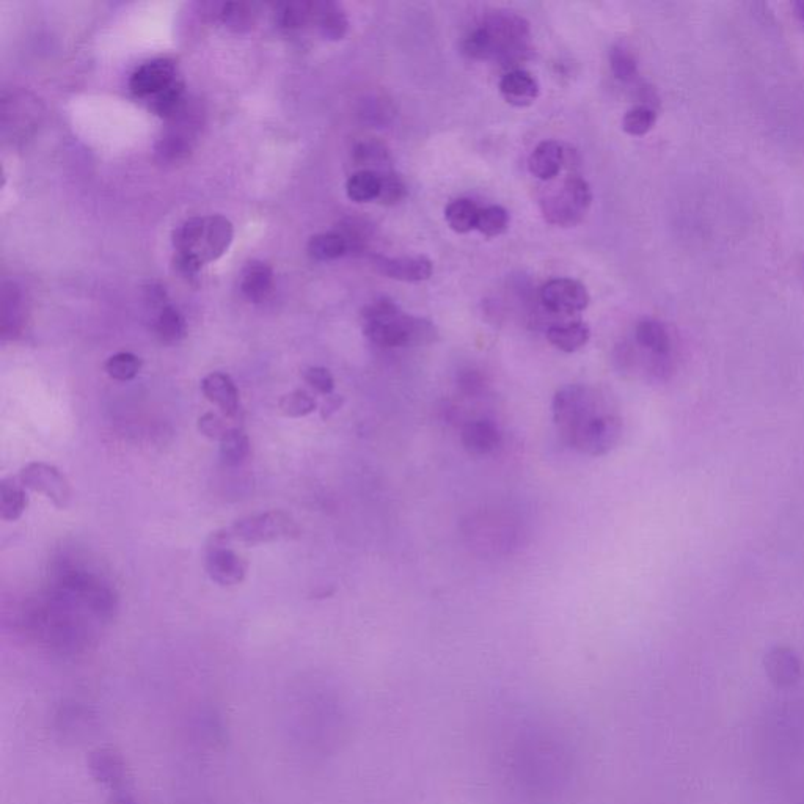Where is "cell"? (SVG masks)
<instances>
[{
  "label": "cell",
  "mask_w": 804,
  "mask_h": 804,
  "mask_svg": "<svg viewBox=\"0 0 804 804\" xmlns=\"http://www.w3.org/2000/svg\"><path fill=\"white\" fill-rule=\"evenodd\" d=\"M509 775L523 800L553 804L571 781V753L549 729H522L509 750Z\"/></svg>",
  "instance_id": "obj_1"
},
{
  "label": "cell",
  "mask_w": 804,
  "mask_h": 804,
  "mask_svg": "<svg viewBox=\"0 0 804 804\" xmlns=\"http://www.w3.org/2000/svg\"><path fill=\"white\" fill-rule=\"evenodd\" d=\"M462 54L473 60H495L509 71L520 70L533 54L530 22L512 11H494L461 43Z\"/></svg>",
  "instance_id": "obj_2"
},
{
  "label": "cell",
  "mask_w": 804,
  "mask_h": 804,
  "mask_svg": "<svg viewBox=\"0 0 804 804\" xmlns=\"http://www.w3.org/2000/svg\"><path fill=\"white\" fill-rule=\"evenodd\" d=\"M363 332L381 348L426 346L439 337L428 319L406 315L393 300L379 299L363 310Z\"/></svg>",
  "instance_id": "obj_3"
},
{
  "label": "cell",
  "mask_w": 804,
  "mask_h": 804,
  "mask_svg": "<svg viewBox=\"0 0 804 804\" xmlns=\"http://www.w3.org/2000/svg\"><path fill=\"white\" fill-rule=\"evenodd\" d=\"M593 203L591 187L580 176H567L541 195L542 216L553 227L571 228L585 219Z\"/></svg>",
  "instance_id": "obj_4"
},
{
  "label": "cell",
  "mask_w": 804,
  "mask_h": 804,
  "mask_svg": "<svg viewBox=\"0 0 804 804\" xmlns=\"http://www.w3.org/2000/svg\"><path fill=\"white\" fill-rule=\"evenodd\" d=\"M621 434V420L613 413L599 412V401L563 431L564 439L572 448L589 456L610 453Z\"/></svg>",
  "instance_id": "obj_5"
},
{
  "label": "cell",
  "mask_w": 804,
  "mask_h": 804,
  "mask_svg": "<svg viewBox=\"0 0 804 804\" xmlns=\"http://www.w3.org/2000/svg\"><path fill=\"white\" fill-rule=\"evenodd\" d=\"M228 542L239 541L256 545L263 542L291 538L299 533L296 522L282 511H267L234 522L231 527L219 531Z\"/></svg>",
  "instance_id": "obj_6"
},
{
  "label": "cell",
  "mask_w": 804,
  "mask_h": 804,
  "mask_svg": "<svg viewBox=\"0 0 804 804\" xmlns=\"http://www.w3.org/2000/svg\"><path fill=\"white\" fill-rule=\"evenodd\" d=\"M205 569L209 578L217 585L234 586L244 582L247 561L230 549V542L216 531L211 534L206 545Z\"/></svg>",
  "instance_id": "obj_7"
},
{
  "label": "cell",
  "mask_w": 804,
  "mask_h": 804,
  "mask_svg": "<svg viewBox=\"0 0 804 804\" xmlns=\"http://www.w3.org/2000/svg\"><path fill=\"white\" fill-rule=\"evenodd\" d=\"M18 479L26 489L48 497L54 503L55 508L66 509L71 505L73 489H71L70 481L54 465L32 462L22 468Z\"/></svg>",
  "instance_id": "obj_8"
},
{
  "label": "cell",
  "mask_w": 804,
  "mask_h": 804,
  "mask_svg": "<svg viewBox=\"0 0 804 804\" xmlns=\"http://www.w3.org/2000/svg\"><path fill=\"white\" fill-rule=\"evenodd\" d=\"M541 302L553 315H577L588 308L591 297L585 285L572 278H553L541 289Z\"/></svg>",
  "instance_id": "obj_9"
},
{
  "label": "cell",
  "mask_w": 804,
  "mask_h": 804,
  "mask_svg": "<svg viewBox=\"0 0 804 804\" xmlns=\"http://www.w3.org/2000/svg\"><path fill=\"white\" fill-rule=\"evenodd\" d=\"M233 234V223L227 217L219 216V214L203 217V227H201L197 245L187 256L195 258L201 266L219 260L233 242ZM178 255H183V253H178Z\"/></svg>",
  "instance_id": "obj_10"
},
{
  "label": "cell",
  "mask_w": 804,
  "mask_h": 804,
  "mask_svg": "<svg viewBox=\"0 0 804 804\" xmlns=\"http://www.w3.org/2000/svg\"><path fill=\"white\" fill-rule=\"evenodd\" d=\"M176 81L175 63L169 59H154L143 63L132 73L129 88L137 98L151 99Z\"/></svg>",
  "instance_id": "obj_11"
},
{
  "label": "cell",
  "mask_w": 804,
  "mask_h": 804,
  "mask_svg": "<svg viewBox=\"0 0 804 804\" xmlns=\"http://www.w3.org/2000/svg\"><path fill=\"white\" fill-rule=\"evenodd\" d=\"M373 266L379 274L398 282L418 283L429 280L434 272L432 261L426 256H374Z\"/></svg>",
  "instance_id": "obj_12"
},
{
  "label": "cell",
  "mask_w": 804,
  "mask_h": 804,
  "mask_svg": "<svg viewBox=\"0 0 804 804\" xmlns=\"http://www.w3.org/2000/svg\"><path fill=\"white\" fill-rule=\"evenodd\" d=\"M88 773L93 781L103 786H121L126 779V762L114 748H96L88 754Z\"/></svg>",
  "instance_id": "obj_13"
},
{
  "label": "cell",
  "mask_w": 804,
  "mask_h": 804,
  "mask_svg": "<svg viewBox=\"0 0 804 804\" xmlns=\"http://www.w3.org/2000/svg\"><path fill=\"white\" fill-rule=\"evenodd\" d=\"M201 393L209 402L222 410L227 418H238L241 412L239 390L228 374L211 373L201 381Z\"/></svg>",
  "instance_id": "obj_14"
},
{
  "label": "cell",
  "mask_w": 804,
  "mask_h": 804,
  "mask_svg": "<svg viewBox=\"0 0 804 804\" xmlns=\"http://www.w3.org/2000/svg\"><path fill=\"white\" fill-rule=\"evenodd\" d=\"M95 724V715L82 702H63L55 712V731L65 740H81Z\"/></svg>",
  "instance_id": "obj_15"
},
{
  "label": "cell",
  "mask_w": 804,
  "mask_h": 804,
  "mask_svg": "<svg viewBox=\"0 0 804 804\" xmlns=\"http://www.w3.org/2000/svg\"><path fill=\"white\" fill-rule=\"evenodd\" d=\"M564 162H566V151L563 145L555 140H544L530 154L528 169L538 180L549 183L560 175Z\"/></svg>",
  "instance_id": "obj_16"
},
{
  "label": "cell",
  "mask_w": 804,
  "mask_h": 804,
  "mask_svg": "<svg viewBox=\"0 0 804 804\" xmlns=\"http://www.w3.org/2000/svg\"><path fill=\"white\" fill-rule=\"evenodd\" d=\"M500 93L514 107H528L538 99L539 84L528 71H508L501 77Z\"/></svg>",
  "instance_id": "obj_17"
},
{
  "label": "cell",
  "mask_w": 804,
  "mask_h": 804,
  "mask_svg": "<svg viewBox=\"0 0 804 804\" xmlns=\"http://www.w3.org/2000/svg\"><path fill=\"white\" fill-rule=\"evenodd\" d=\"M274 288V272L264 261H250L242 269L241 291L245 299L260 304L269 297Z\"/></svg>",
  "instance_id": "obj_18"
},
{
  "label": "cell",
  "mask_w": 804,
  "mask_h": 804,
  "mask_svg": "<svg viewBox=\"0 0 804 804\" xmlns=\"http://www.w3.org/2000/svg\"><path fill=\"white\" fill-rule=\"evenodd\" d=\"M501 434L497 424L489 420L468 421L462 429V445L475 456H484L497 450Z\"/></svg>",
  "instance_id": "obj_19"
},
{
  "label": "cell",
  "mask_w": 804,
  "mask_h": 804,
  "mask_svg": "<svg viewBox=\"0 0 804 804\" xmlns=\"http://www.w3.org/2000/svg\"><path fill=\"white\" fill-rule=\"evenodd\" d=\"M313 22L322 37L330 41L343 40L349 30L348 15L337 2H315Z\"/></svg>",
  "instance_id": "obj_20"
},
{
  "label": "cell",
  "mask_w": 804,
  "mask_h": 804,
  "mask_svg": "<svg viewBox=\"0 0 804 804\" xmlns=\"http://www.w3.org/2000/svg\"><path fill=\"white\" fill-rule=\"evenodd\" d=\"M24 324V299L15 283H4L2 288V337L16 338Z\"/></svg>",
  "instance_id": "obj_21"
},
{
  "label": "cell",
  "mask_w": 804,
  "mask_h": 804,
  "mask_svg": "<svg viewBox=\"0 0 804 804\" xmlns=\"http://www.w3.org/2000/svg\"><path fill=\"white\" fill-rule=\"evenodd\" d=\"M591 337V330L585 322H569L556 324L547 330V340L560 351L572 354L582 349Z\"/></svg>",
  "instance_id": "obj_22"
},
{
  "label": "cell",
  "mask_w": 804,
  "mask_h": 804,
  "mask_svg": "<svg viewBox=\"0 0 804 804\" xmlns=\"http://www.w3.org/2000/svg\"><path fill=\"white\" fill-rule=\"evenodd\" d=\"M29 505L26 487L18 478H8L0 484V517L7 522L21 519Z\"/></svg>",
  "instance_id": "obj_23"
},
{
  "label": "cell",
  "mask_w": 804,
  "mask_h": 804,
  "mask_svg": "<svg viewBox=\"0 0 804 804\" xmlns=\"http://www.w3.org/2000/svg\"><path fill=\"white\" fill-rule=\"evenodd\" d=\"M154 332L165 344L180 343L186 337V319L178 308L164 305L154 319Z\"/></svg>",
  "instance_id": "obj_24"
},
{
  "label": "cell",
  "mask_w": 804,
  "mask_h": 804,
  "mask_svg": "<svg viewBox=\"0 0 804 804\" xmlns=\"http://www.w3.org/2000/svg\"><path fill=\"white\" fill-rule=\"evenodd\" d=\"M250 454L249 435L239 426H231L220 440V457L228 467H238L247 461Z\"/></svg>",
  "instance_id": "obj_25"
},
{
  "label": "cell",
  "mask_w": 804,
  "mask_h": 804,
  "mask_svg": "<svg viewBox=\"0 0 804 804\" xmlns=\"http://www.w3.org/2000/svg\"><path fill=\"white\" fill-rule=\"evenodd\" d=\"M479 211L481 209L470 198H457L446 206L445 219L451 230L464 234L475 230Z\"/></svg>",
  "instance_id": "obj_26"
},
{
  "label": "cell",
  "mask_w": 804,
  "mask_h": 804,
  "mask_svg": "<svg viewBox=\"0 0 804 804\" xmlns=\"http://www.w3.org/2000/svg\"><path fill=\"white\" fill-rule=\"evenodd\" d=\"M192 137L170 128L156 145V156L162 164H176L191 154Z\"/></svg>",
  "instance_id": "obj_27"
},
{
  "label": "cell",
  "mask_w": 804,
  "mask_h": 804,
  "mask_svg": "<svg viewBox=\"0 0 804 804\" xmlns=\"http://www.w3.org/2000/svg\"><path fill=\"white\" fill-rule=\"evenodd\" d=\"M308 255L318 261L338 260L348 255V245L338 231L316 234L308 242Z\"/></svg>",
  "instance_id": "obj_28"
},
{
  "label": "cell",
  "mask_w": 804,
  "mask_h": 804,
  "mask_svg": "<svg viewBox=\"0 0 804 804\" xmlns=\"http://www.w3.org/2000/svg\"><path fill=\"white\" fill-rule=\"evenodd\" d=\"M635 337L640 346L654 354L666 355L671 349L668 332L663 324L655 319H644V321L638 322Z\"/></svg>",
  "instance_id": "obj_29"
},
{
  "label": "cell",
  "mask_w": 804,
  "mask_h": 804,
  "mask_svg": "<svg viewBox=\"0 0 804 804\" xmlns=\"http://www.w3.org/2000/svg\"><path fill=\"white\" fill-rule=\"evenodd\" d=\"M379 191H381V175L374 170H360L354 173L346 184L348 197L355 203L377 200Z\"/></svg>",
  "instance_id": "obj_30"
},
{
  "label": "cell",
  "mask_w": 804,
  "mask_h": 804,
  "mask_svg": "<svg viewBox=\"0 0 804 804\" xmlns=\"http://www.w3.org/2000/svg\"><path fill=\"white\" fill-rule=\"evenodd\" d=\"M313 15L315 2H286L277 8L278 26L293 32L313 22Z\"/></svg>",
  "instance_id": "obj_31"
},
{
  "label": "cell",
  "mask_w": 804,
  "mask_h": 804,
  "mask_svg": "<svg viewBox=\"0 0 804 804\" xmlns=\"http://www.w3.org/2000/svg\"><path fill=\"white\" fill-rule=\"evenodd\" d=\"M255 16V8L247 2H227L220 5V21L223 26L236 33L249 32L255 24Z\"/></svg>",
  "instance_id": "obj_32"
},
{
  "label": "cell",
  "mask_w": 804,
  "mask_h": 804,
  "mask_svg": "<svg viewBox=\"0 0 804 804\" xmlns=\"http://www.w3.org/2000/svg\"><path fill=\"white\" fill-rule=\"evenodd\" d=\"M509 212L503 206L492 205L479 211L476 230L486 238H497L509 228Z\"/></svg>",
  "instance_id": "obj_33"
},
{
  "label": "cell",
  "mask_w": 804,
  "mask_h": 804,
  "mask_svg": "<svg viewBox=\"0 0 804 804\" xmlns=\"http://www.w3.org/2000/svg\"><path fill=\"white\" fill-rule=\"evenodd\" d=\"M104 368L115 381L128 382L132 381L142 370V360L131 352H118L107 360Z\"/></svg>",
  "instance_id": "obj_34"
},
{
  "label": "cell",
  "mask_w": 804,
  "mask_h": 804,
  "mask_svg": "<svg viewBox=\"0 0 804 804\" xmlns=\"http://www.w3.org/2000/svg\"><path fill=\"white\" fill-rule=\"evenodd\" d=\"M278 409L286 417L302 418L318 409V401L305 390H294L280 398Z\"/></svg>",
  "instance_id": "obj_35"
},
{
  "label": "cell",
  "mask_w": 804,
  "mask_h": 804,
  "mask_svg": "<svg viewBox=\"0 0 804 804\" xmlns=\"http://www.w3.org/2000/svg\"><path fill=\"white\" fill-rule=\"evenodd\" d=\"M657 114L651 106L632 107L622 118V129L630 136H644L654 128Z\"/></svg>",
  "instance_id": "obj_36"
},
{
  "label": "cell",
  "mask_w": 804,
  "mask_h": 804,
  "mask_svg": "<svg viewBox=\"0 0 804 804\" xmlns=\"http://www.w3.org/2000/svg\"><path fill=\"white\" fill-rule=\"evenodd\" d=\"M360 115L368 125L382 128V126L388 125L393 120L395 109H393L392 103H388L387 99L381 98V96H371V98L363 101Z\"/></svg>",
  "instance_id": "obj_37"
},
{
  "label": "cell",
  "mask_w": 804,
  "mask_h": 804,
  "mask_svg": "<svg viewBox=\"0 0 804 804\" xmlns=\"http://www.w3.org/2000/svg\"><path fill=\"white\" fill-rule=\"evenodd\" d=\"M355 162L363 167H382L390 162V153L384 143L376 140L360 142L354 150Z\"/></svg>",
  "instance_id": "obj_38"
},
{
  "label": "cell",
  "mask_w": 804,
  "mask_h": 804,
  "mask_svg": "<svg viewBox=\"0 0 804 804\" xmlns=\"http://www.w3.org/2000/svg\"><path fill=\"white\" fill-rule=\"evenodd\" d=\"M610 66L614 77L622 82H632L638 76L635 57L624 46H614L610 52Z\"/></svg>",
  "instance_id": "obj_39"
},
{
  "label": "cell",
  "mask_w": 804,
  "mask_h": 804,
  "mask_svg": "<svg viewBox=\"0 0 804 804\" xmlns=\"http://www.w3.org/2000/svg\"><path fill=\"white\" fill-rule=\"evenodd\" d=\"M338 233L348 245V253H362L370 241V230L362 220L349 219L341 225Z\"/></svg>",
  "instance_id": "obj_40"
},
{
  "label": "cell",
  "mask_w": 804,
  "mask_h": 804,
  "mask_svg": "<svg viewBox=\"0 0 804 804\" xmlns=\"http://www.w3.org/2000/svg\"><path fill=\"white\" fill-rule=\"evenodd\" d=\"M407 189L406 184L402 183L399 176L393 173L381 175V191L377 200L381 201L382 205L395 206L401 203L406 198Z\"/></svg>",
  "instance_id": "obj_41"
},
{
  "label": "cell",
  "mask_w": 804,
  "mask_h": 804,
  "mask_svg": "<svg viewBox=\"0 0 804 804\" xmlns=\"http://www.w3.org/2000/svg\"><path fill=\"white\" fill-rule=\"evenodd\" d=\"M197 729L208 742L216 743L225 740V726H223L222 718L212 710L201 712Z\"/></svg>",
  "instance_id": "obj_42"
},
{
  "label": "cell",
  "mask_w": 804,
  "mask_h": 804,
  "mask_svg": "<svg viewBox=\"0 0 804 804\" xmlns=\"http://www.w3.org/2000/svg\"><path fill=\"white\" fill-rule=\"evenodd\" d=\"M305 382L321 395L330 396L335 388V379L324 366H311L304 373Z\"/></svg>",
  "instance_id": "obj_43"
},
{
  "label": "cell",
  "mask_w": 804,
  "mask_h": 804,
  "mask_svg": "<svg viewBox=\"0 0 804 804\" xmlns=\"http://www.w3.org/2000/svg\"><path fill=\"white\" fill-rule=\"evenodd\" d=\"M230 428L231 426H227L225 418L219 417L217 413H205V415H201L200 420H198V431L211 440H219L220 442L223 435L227 434Z\"/></svg>",
  "instance_id": "obj_44"
},
{
  "label": "cell",
  "mask_w": 804,
  "mask_h": 804,
  "mask_svg": "<svg viewBox=\"0 0 804 804\" xmlns=\"http://www.w3.org/2000/svg\"><path fill=\"white\" fill-rule=\"evenodd\" d=\"M775 666H778L775 671L776 679L781 680V682H790L792 677L795 676L797 673V665H795L794 660L792 657H784L783 654H779L778 658H776Z\"/></svg>",
  "instance_id": "obj_45"
},
{
  "label": "cell",
  "mask_w": 804,
  "mask_h": 804,
  "mask_svg": "<svg viewBox=\"0 0 804 804\" xmlns=\"http://www.w3.org/2000/svg\"><path fill=\"white\" fill-rule=\"evenodd\" d=\"M483 377L479 376L476 371H468L461 377V388L468 395H476L481 392L484 387Z\"/></svg>",
  "instance_id": "obj_46"
},
{
  "label": "cell",
  "mask_w": 804,
  "mask_h": 804,
  "mask_svg": "<svg viewBox=\"0 0 804 804\" xmlns=\"http://www.w3.org/2000/svg\"><path fill=\"white\" fill-rule=\"evenodd\" d=\"M344 404L343 396L340 395H330L327 396L326 401L321 406V417L322 420H329L332 417L333 413L338 412L341 409V406Z\"/></svg>",
  "instance_id": "obj_47"
},
{
  "label": "cell",
  "mask_w": 804,
  "mask_h": 804,
  "mask_svg": "<svg viewBox=\"0 0 804 804\" xmlns=\"http://www.w3.org/2000/svg\"><path fill=\"white\" fill-rule=\"evenodd\" d=\"M107 804H139V801L134 798V795L125 792V790H115L107 800Z\"/></svg>",
  "instance_id": "obj_48"
},
{
  "label": "cell",
  "mask_w": 804,
  "mask_h": 804,
  "mask_svg": "<svg viewBox=\"0 0 804 804\" xmlns=\"http://www.w3.org/2000/svg\"><path fill=\"white\" fill-rule=\"evenodd\" d=\"M795 11H797L798 18H800V21L804 24V2H797V4H795Z\"/></svg>",
  "instance_id": "obj_49"
}]
</instances>
